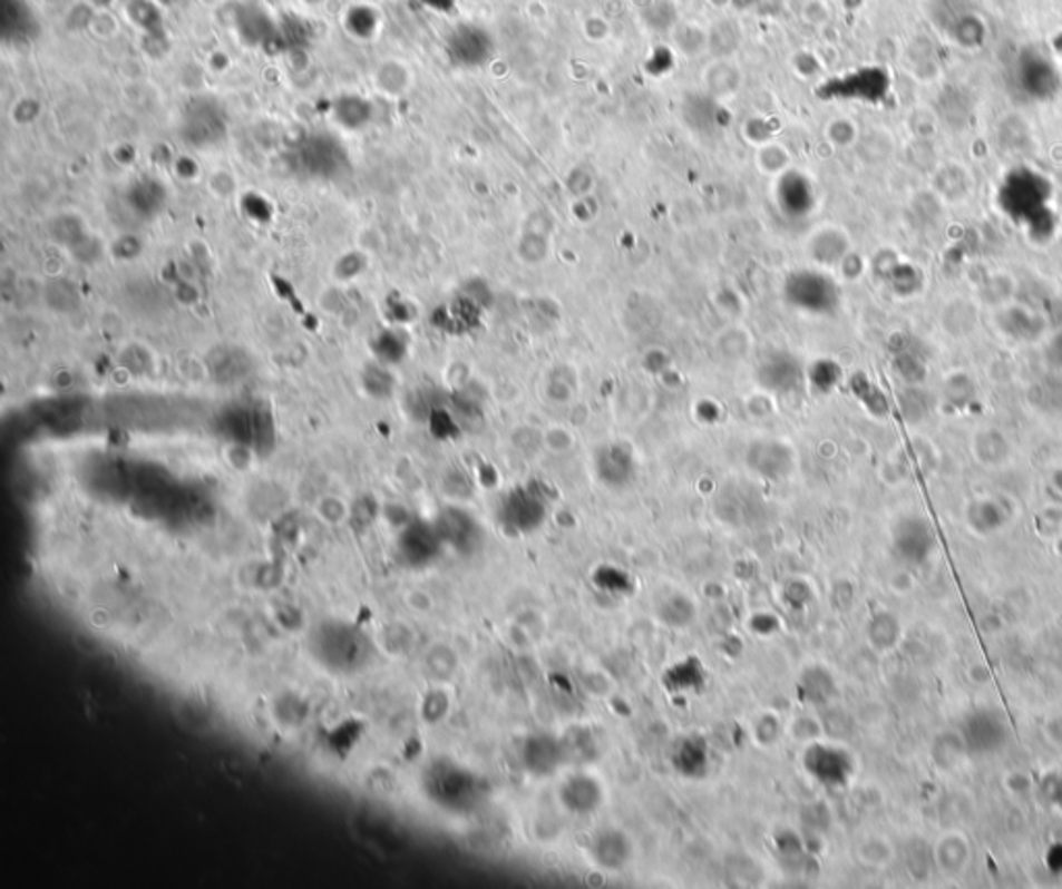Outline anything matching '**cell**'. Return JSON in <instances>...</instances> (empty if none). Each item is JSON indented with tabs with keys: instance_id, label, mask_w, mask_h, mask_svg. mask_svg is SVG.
<instances>
[{
	"instance_id": "cell-1",
	"label": "cell",
	"mask_w": 1062,
	"mask_h": 889,
	"mask_svg": "<svg viewBox=\"0 0 1062 889\" xmlns=\"http://www.w3.org/2000/svg\"><path fill=\"white\" fill-rule=\"evenodd\" d=\"M785 299L799 312L826 315L837 310V282L818 270H797L785 281Z\"/></svg>"
},
{
	"instance_id": "cell-2",
	"label": "cell",
	"mask_w": 1062,
	"mask_h": 889,
	"mask_svg": "<svg viewBox=\"0 0 1062 889\" xmlns=\"http://www.w3.org/2000/svg\"><path fill=\"white\" fill-rule=\"evenodd\" d=\"M1001 204L1019 223H1030L1048 212L1046 178L1032 170L1013 173L1004 183Z\"/></svg>"
},
{
	"instance_id": "cell-3",
	"label": "cell",
	"mask_w": 1062,
	"mask_h": 889,
	"mask_svg": "<svg viewBox=\"0 0 1062 889\" xmlns=\"http://www.w3.org/2000/svg\"><path fill=\"white\" fill-rule=\"evenodd\" d=\"M961 741L972 755L987 756L1003 751L1009 742V726L1001 713L994 710H977L970 713L961 724Z\"/></svg>"
},
{
	"instance_id": "cell-4",
	"label": "cell",
	"mask_w": 1062,
	"mask_h": 889,
	"mask_svg": "<svg viewBox=\"0 0 1062 889\" xmlns=\"http://www.w3.org/2000/svg\"><path fill=\"white\" fill-rule=\"evenodd\" d=\"M430 794L449 809H471L479 801V782L469 771L455 765H438L430 775Z\"/></svg>"
},
{
	"instance_id": "cell-5",
	"label": "cell",
	"mask_w": 1062,
	"mask_h": 889,
	"mask_svg": "<svg viewBox=\"0 0 1062 889\" xmlns=\"http://www.w3.org/2000/svg\"><path fill=\"white\" fill-rule=\"evenodd\" d=\"M546 519V502L538 489L515 488L500 506L503 525L515 534H532Z\"/></svg>"
},
{
	"instance_id": "cell-6",
	"label": "cell",
	"mask_w": 1062,
	"mask_h": 889,
	"mask_svg": "<svg viewBox=\"0 0 1062 889\" xmlns=\"http://www.w3.org/2000/svg\"><path fill=\"white\" fill-rule=\"evenodd\" d=\"M567 761V751L563 739L539 732L525 739L522 744V763L525 770L536 778H548Z\"/></svg>"
},
{
	"instance_id": "cell-7",
	"label": "cell",
	"mask_w": 1062,
	"mask_h": 889,
	"mask_svg": "<svg viewBox=\"0 0 1062 889\" xmlns=\"http://www.w3.org/2000/svg\"><path fill=\"white\" fill-rule=\"evenodd\" d=\"M803 765L811 773V778H816L824 785L847 784L854 771L851 756L837 746L826 744L809 746L808 753L803 755Z\"/></svg>"
},
{
	"instance_id": "cell-8",
	"label": "cell",
	"mask_w": 1062,
	"mask_h": 889,
	"mask_svg": "<svg viewBox=\"0 0 1062 889\" xmlns=\"http://www.w3.org/2000/svg\"><path fill=\"white\" fill-rule=\"evenodd\" d=\"M318 652L322 653L324 662L347 670L360 664L368 652V645L358 633L349 631L347 626H330L320 635Z\"/></svg>"
},
{
	"instance_id": "cell-9",
	"label": "cell",
	"mask_w": 1062,
	"mask_h": 889,
	"mask_svg": "<svg viewBox=\"0 0 1062 889\" xmlns=\"http://www.w3.org/2000/svg\"><path fill=\"white\" fill-rule=\"evenodd\" d=\"M934 531L924 519H905L895 531V548L905 563L924 564L934 551Z\"/></svg>"
},
{
	"instance_id": "cell-10",
	"label": "cell",
	"mask_w": 1062,
	"mask_h": 889,
	"mask_svg": "<svg viewBox=\"0 0 1062 889\" xmlns=\"http://www.w3.org/2000/svg\"><path fill=\"white\" fill-rule=\"evenodd\" d=\"M1017 69L1019 86L1032 98L1044 100L1054 96V91L1059 89L1056 69L1052 67L1050 60L1040 57L1037 52H1027L1023 59L1019 60Z\"/></svg>"
},
{
	"instance_id": "cell-11",
	"label": "cell",
	"mask_w": 1062,
	"mask_h": 889,
	"mask_svg": "<svg viewBox=\"0 0 1062 889\" xmlns=\"http://www.w3.org/2000/svg\"><path fill=\"white\" fill-rule=\"evenodd\" d=\"M558 797L569 813L585 817L598 811L604 801V790L596 778L587 773H575L561 785Z\"/></svg>"
},
{
	"instance_id": "cell-12",
	"label": "cell",
	"mask_w": 1062,
	"mask_h": 889,
	"mask_svg": "<svg viewBox=\"0 0 1062 889\" xmlns=\"http://www.w3.org/2000/svg\"><path fill=\"white\" fill-rule=\"evenodd\" d=\"M590 854L594 862L606 871H621L627 867L633 854V846L629 842L627 833L621 830H600L590 844Z\"/></svg>"
},
{
	"instance_id": "cell-13",
	"label": "cell",
	"mask_w": 1062,
	"mask_h": 889,
	"mask_svg": "<svg viewBox=\"0 0 1062 889\" xmlns=\"http://www.w3.org/2000/svg\"><path fill=\"white\" fill-rule=\"evenodd\" d=\"M596 473L608 488H625L635 477V460L623 444L602 446L596 452Z\"/></svg>"
},
{
	"instance_id": "cell-14",
	"label": "cell",
	"mask_w": 1062,
	"mask_h": 889,
	"mask_svg": "<svg viewBox=\"0 0 1062 889\" xmlns=\"http://www.w3.org/2000/svg\"><path fill=\"white\" fill-rule=\"evenodd\" d=\"M799 365L791 355H774L763 361L758 370V378L770 390H791L799 382Z\"/></svg>"
},
{
	"instance_id": "cell-15",
	"label": "cell",
	"mask_w": 1062,
	"mask_h": 889,
	"mask_svg": "<svg viewBox=\"0 0 1062 889\" xmlns=\"http://www.w3.org/2000/svg\"><path fill=\"white\" fill-rule=\"evenodd\" d=\"M676 770L689 778H700L708 768V746L702 739H685L674 751Z\"/></svg>"
},
{
	"instance_id": "cell-16",
	"label": "cell",
	"mask_w": 1062,
	"mask_h": 889,
	"mask_svg": "<svg viewBox=\"0 0 1062 889\" xmlns=\"http://www.w3.org/2000/svg\"><path fill=\"white\" fill-rule=\"evenodd\" d=\"M749 460H751L753 469L762 471L766 477L770 475V462H772V475L774 477L791 471V455L785 446L777 444V442L774 444L753 446Z\"/></svg>"
},
{
	"instance_id": "cell-17",
	"label": "cell",
	"mask_w": 1062,
	"mask_h": 889,
	"mask_svg": "<svg viewBox=\"0 0 1062 889\" xmlns=\"http://www.w3.org/2000/svg\"><path fill=\"white\" fill-rule=\"evenodd\" d=\"M898 633H900V626L893 618V614H878L869 624V641L880 652H888L897 643Z\"/></svg>"
},
{
	"instance_id": "cell-18",
	"label": "cell",
	"mask_w": 1062,
	"mask_h": 889,
	"mask_svg": "<svg viewBox=\"0 0 1062 889\" xmlns=\"http://www.w3.org/2000/svg\"><path fill=\"white\" fill-rule=\"evenodd\" d=\"M944 869H961L967 860V844L961 838H948L938 850Z\"/></svg>"
},
{
	"instance_id": "cell-19",
	"label": "cell",
	"mask_w": 1062,
	"mask_h": 889,
	"mask_svg": "<svg viewBox=\"0 0 1062 889\" xmlns=\"http://www.w3.org/2000/svg\"><path fill=\"white\" fill-rule=\"evenodd\" d=\"M1046 864L1052 873H1062V844L1052 846L1048 850Z\"/></svg>"
},
{
	"instance_id": "cell-20",
	"label": "cell",
	"mask_w": 1062,
	"mask_h": 889,
	"mask_svg": "<svg viewBox=\"0 0 1062 889\" xmlns=\"http://www.w3.org/2000/svg\"><path fill=\"white\" fill-rule=\"evenodd\" d=\"M1048 799L1062 809V778L1048 780Z\"/></svg>"
}]
</instances>
